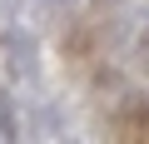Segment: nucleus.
I'll return each instance as SVG.
<instances>
[{
    "label": "nucleus",
    "instance_id": "f257e3e1",
    "mask_svg": "<svg viewBox=\"0 0 149 144\" xmlns=\"http://www.w3.org/2000/svg\"><path fill=\"white\" fill-rule=\"evenodd\" d=\"M134 55H139V65L149 70V25H144V30L134 35Z\"/></svg>",
    "mask_w": 149,
    "mask_h": 144
}]
</instances>
